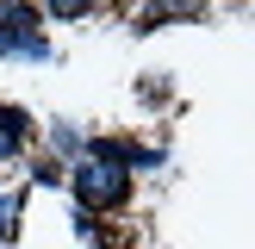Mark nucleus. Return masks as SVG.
I'll list each match as a JSON object with an SVG mask.
<instances>
[{
  "label": "nucleus",
  "instance_id": "nucleus-2",
  "mask_svg": "<svg viewBox=\"0 0 255 249\" xmlns=\"http://www.w3.org/2000/svg\"><path fill=\"white\" fill-rule=\"evenodd\" d=\"M0 56H12V62H50V37L37 31L31 6H0Z\"/></svg>",
  "mask_w": 255,
  "mask_h": 249
},
{
  "label": "nucleus",
  "instance_id": "nucleus-3",
  "mask_svg": "<svg viewBox=\"0 0 255 249\" xmlns=\"http://www.w3.org/2000/svg\"><path fill=\"white\" fill-rule=\"evenodd\" d=\"M25 143H31V119L19 106H0V162H19Z\"/></svg>",
  "mask_w": 255,
  "mask_h": 249
},
{
  "label": "nucleus",
  "instance_id": "nucleus-4",
  "mask_svg": "<svg viewBox=\"0 0 255 249\" xmlns=\"http://www.w3.org/2000/svg\"><path fill=\"white\" fill-rule=\"evenodd\" d=\"M50 149H56V156H75V162H81V156H87V137L75 131L69 119H56V124H50Z\"/></svg>",
  "mask_w": 255,
  "mask_h": 249
},
{
  "label": "nucleus",
  "instance_id": "nucleus-5",
  "mask_svg": "<svg viewBox=\"0 0 255 249\" xmlns=\"http://www.w3.org/2000/svg\"><path fill=\"white\" fill-rule=\"evenodd\" d=\"M19 212H25V199L19 193H0V249L12 243V231H19Z\"/></svg>",
  "mask_w": 255,
  "mask_h": 249
},
{
  "label": "nucleus",
  "instance_id": "nucleus-1",
  "mask_svg": "<svg viewBox=\"0 0 255 249\" xmlns=\"http://www.w3.org/2000/svg\"><path fill=\"white\" fill-rule=\"evenodd\" d=\"M69 187H75V206L94 218V212H119V206H125V193H131V174L81 156V162L69 168Z\"/></svg>",
  "mask_w": 255,
  "mask_h": 249
}]
</instances>
